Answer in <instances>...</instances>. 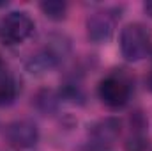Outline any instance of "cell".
Returning a JSON list of instances; mask_svg holds the SVG:
<instances>
[{
    "label": "cell",
    "instance_id": "6da1fadb",
    "mask_svg": "<svg viewBox=\"0 0 152 151\" xmlns=\"http://www.w3.org/2000/svg\"><path fill=\"white\" fill-rule=\"evenodd\" d=\"M71 52L69 39L60 34H53L44 41V44L36 53H32L27 61V70L32 75H44L57 68Z\"/></svg>",
    "mask_w": 152,
    "mask_h": 151
},
{
    "label": "cell",
    "instance_id": "7a4b0ae2",
    "mask_svg": "<svg viewBox=\"0 0 152 151\" xmlns=\"http://www.w3.org/2000/svg\"><path fill=\"white\" fill-rule=\"evenodd\" d=\"M120 53L127 62H140L143 61L152 48V32L151 29L140 21H133L124 25L120 30Z\"/></svg>",
    "mask_w": 152,
    "mask_h": 151
},
{
    "label": "cell",
    "instance_id": "3957f363",
    "mask_svg": "<svg viewBox=\"0 0 152 151\" xmlns=\"http://www.w3.org/2000/svg\"><path fill=\"white\" fill-rule=\"evenodd\" d=\"M34 20L25 11H11L0 18V43L5 46H16L32 36Z\"/></svg>",
    "mask_w": 152,
    "mask_h": 151
},
{
    "label": "cell",
    "instance_id": "277c9868",
    "mask_svg": "<svg viewBox=\"0 0 152 151\" xmlns=\"http://www.w3.org/2000/svg\"><path fill=\"white\" fill-rule=\"evenodd\" d=\"M97 96L103 105L112 110L124 109L131 100V84L124 75H106L97 85Z\"/></svg>",
    "mask_w": 152,
    "mask_h": 151
},
{
    "label": "cell",
    "instance_id": "5b68a950",
    "mask_svg": "<svg viewBox=\"0 0 152 151\" xmlns=\"http://www.w3.org/2000/svg\"><path fill=\"white\" fill-rule=\"evenodd\" d=\"M39 137V128L32 119H16L5 128V139L16 151H32L37 146Z\"/></svg>",
    "mask_w": 152,
    "mask_h": 151
},
{
    "label": "cell",
    "instance_id": "8992f818",
    "mask_svg": "<svg viewBox=\"0 0 152 151\" xmlns=\"http://www.w3.org/2000/svg\"><path fill=\"white\" fill-rule=\"evenodd\" d=\"M115 9H99L87 18V36L92 43H106L115 32Z\"/></svg>",
    "mask_w": 152,
    "mask_h": 151
},
{
    "label": "cell",
    "instance_id": "52a82bcc",
    "mask_svg": "<svg viewBox=\"0 0 152 151\" xmlns=\"http://www.w3.org/2000/svg\"><path fill=\"white\" fill-rule=\"evenodd\" d=\"M120 135V121L117 117H104L97 121L90 130V144L96 150L110 148Z\"/></svg>",
    "mask_w": 152,
    "mask_h": 151
},
{
    "label": "cell",
    "instance_id": "ba28073f",
    "mask_svg": "<svg viewBox=\"0 0 152 151\" xmlns=\"http://www.w3.org/2000/svg\"><path fill=\"white\" fill-rule=\"evenodd\" d=\"M20 94V85L12 76H5L0 80V107H9L16 101Z\"/></svg>",
    "mask_w": 152,
    "mask_h": 151
},
{
    "label": "cell",
    "instance_id": "9c48e42d",
    "mask_svg": "<svg viewBox=\"0 0 152 151\" xmlns=\"http://www.w3.org/2000/svg\"><path fill=\"white\" fill-rule=\"evenodd\" d=\"M39 7H41L42 14L53 21H60L67 14V4L60 2V0H46V2H41Z\"/></svg>",
    "mask_w": 152,
    "mask_h": 151
},
{
    "label": "cell",
    "instance_id": "30bf717a",
    "mask_svg": "<svg viewBox=\"0 0 152 151\" xmlns=\"http://www.w3.org/2000/svg\"><path fill=\"white\" fill-rule=\"evenodd\" d=\"M5 76H9V75H7V66H5L4 59L0 57V80H4Z\"/></svg>",
    "mask_w": 152,
    "mask_h": 151
},
{
    "label": "cell",
    "instance_id": "8fae6325",
    "mask_svg": "<svg viewBox=\"0 0 152 151\" xmlns=\"http://www.w3.org/2000/svg\"><path fill=\"white\" fill-rule=\"evenodd\" d=\"M143 11H145V13L152 18V0H149V2H145V4H143Z\"/></svg>",
    "mask_w": 152,
    "mask_h": 151
},
{
    "label": "cell",
    "instance_id": "7c38bea8",
    "mask_svg": "<svg viewBox=\"0 0 152 151\" xmlns=\"http://www.w3.org/2000/svg\"><path fill=\"white\" fill-rule=\"evenodd\" d=\"M147 84H149V89L152 91V73L149 75V80H147Z\"/></svg>",
    "mask_w": 152,
    "mask_h": 151
}]
</instances>
